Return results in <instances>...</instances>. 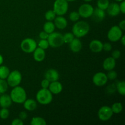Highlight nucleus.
<instances>
[{
	"label": "nucleus",
	"instance_id": "nucleus-1",
	"mask_svg": "<svg viewBox=\"0 0 125 125\" xmlns=\"http://www.w3.org/2000/svg\"><path fill=\"white\" fill-rule=\"evenodd\" d=\"M90 31V26L87 22L85 21H79L73 25L72 28V33L74 37L81 38L85 36Z\"/></svg>",
	"mask_w": 125,
	"mask_h": 125
},
{
	"label": "nucleus",
	"instance_id": "nucleus-2",
	"mask_svg": "<svg viewBox=\"0 0 125 125\" xmlns=\"http://www.w3.org/2000/svg\"><path fill=\"white\" fill-rule=\"evenodd\" d=\"M10 96L12 102L17 104H23L27 99L26 92L19 85L13 87Z\"/></svg>",
	"mask_w": 125,
	"mask_h": 125
},
{
	"label": "nucleus",
	"instance_id": "nucleus-3",
	"mask_svg": "<svg viewBox=\"0 0 125 125\" xmlns=\"http://www.w3.org/2000/svg\"><path fill=\"white\" fill-rule=\"evenodd\" d=\"M36 100L40 104H49L52 101V94L48 89L42 88L37 93Z\"/></svg>",
	"mask_w": 125,
	"mask_h": 125
},
{
	"label": "nucleus",
	"instance_id": "nucleus-4",
	"mask_svg": "<svg viewBox=\"0 0 125 125\" xmlns=\"http://www.w3.org/2000/svg\"><path fill=\"white\" fill-rule=\"evenodd\" d=\"M49 45L52 48H59L63 45V35L57 32H53L49 34L47 39Z\"/></svg>",
	"mask_w": 125,
	"mask_h": 125
},
{
	"label": "nucleus",
	"instance_id": "nucleus-5",
	"mask_svg": "<svg viewBox=\"0 0 125 125\" xmlns=\"http://www.w3.org/2000/svg\"><path fill=\"white\" fill-rule=\"evenodd\" d=\"M22 80L21 73L18 70H13L10 72L7 78V83L9 86L15 87L20 85Z\"/></svg>",
	"mask_w": 125,
	"mask_h": 125
},
{
	"label": "nucleus",
	"instance_id": "nucleus-6",
	"mask_svg": "<svg viewBox=\"0 0 125 125\" xmlns=\"http://www.w3.org/2000/svg\"><path fill=\"white\" fill-rule=\"evenodd\" d=\"M68 10V1L66 0H55L53 4V10L56 15L63 16Z\"/></svg>",
	"mask_w": 125,
	"mask_h": 125
},
{
	"label": "nucleus",
	"instance_id": "nucleus-7",
	"mask_svg": "<svg viewBox=\"0 0 125 125\" xmlns=\"http://www.w3.org/2000/svg\"><path fill=\"white\" fill-rule=\"evenodd\" d=\"M37 42L31 38H26L21 42L20 47L22 51L26 53L30 54L34 52L36 49Z\"/></svg>",
	"mask_w": 125,
	"mask_h": 125
},
{
	"label": "nucleus",
	"instance_id": "nucleus-8",
	"mask_svg": "<svg viewBox=\"0 0 125 125\" xmlns=\"http://www.w3.org/2000/svg\"><path fill=\"white\" fill-rule=\"evenodd\" d=\"M123 35V31L118 26H113L107 32V38L112 42H115L120 40Z\"/></svg>",
	"mask_w": 125,
	"mask_h": 125
},
{
	"label": "nucleus",
	"instance_id": "nucleus-9",
	"mask_svg": "<svg viewBox=\"0 0 125 125\" xmlns=\"http://www.w3.org/2000/svg\"><path fill=\"white\" fill-rule=\"evenodd\" d=\"M114 113L111 107L108 106H102L99 109L98 116L99 119L102 122H107L111 118Z\"/></svg>",
	"mask_w": 125,
	"mask_h": 125
},
{
	"label": "nucleus",
	"instance_id": "nucleus-10",
	"mask_svg": "<svg viewBox=\"0 0 125 125\" xmlns=\"http://www.w3.org/2000/svg\"><path fill=\"white\" fill-rule=\"evenodd\" d=\"M94 10V8L91 4L87 3L84 4L79 7L78 13L80 17L84 18H88L89 17H91Z\"/></svg>",
	"mask_w": 125,
	"mask_h": 125
},
{
	"label": "nucleus",
	"instance_id": "nucleus-11",
	"mask_svg": "<svg viewBox=\"0 0 125 125\" xmlns=\"http://www.w3.org/2000/svg\"><path fill=\"white\" fill-rule=\"evenodd\" d=\"M92 81L94 84L96 86L103 87L106 85V83H107L108 79H107V75L104 73L98 72L94 75Z\"/></svg>",
	"mask_w": 125,
	"mask_h": 125
},
{
	"label": "nucleus",
	"instance_id": "nucleus-12",
	"mask_svg": "<svg viewBox=\"0 0 125 125\" xmlns=\"http://www.w3.org/2000/svg\"><path fill=\"white\" fill-rule=\"evenodd\" d=\"M91 17L94 21L96 22V23H100V22L102 21L106 17L105 10L101 9L98 7L94 9V12H93Z\"/></svg>",
	"mask_w": 125,
	"mask_h": 125
},
{
	"label": "nucleus",
	"instance_id": "nucleus-13",
	"mask_svg": "<svg viewBox=\"0 0 125 125\" xmlns=\"http://www.w3.org/2000/svg\"><path fill=\"white\" fill-rule=\"evenodd\" d=\"M45 78L48 79L50 83L56 81H58L59 79V73L56 70L51 68V69L48 70L45 72Z\"/></svg>",
	"mask_w": 125,
	"mask_h": 125
},
{
	"label": "nucleus",
	"instance_id": "nucleus-14",
	"mask_svg": "<svg viewBox=\"0 0 125 125\" xmlns=\"http://www.w3.org/2000/svg\"><path fill=\"white\" fill-rule=\"evenodd\" d=\"M48 89L52 94H59L60 93L62 92V89H63V86L62 84L58 81H56L51 82L50 84V85L48 87Z\"/></svg>",
	"mask_w": 125,
	"mask_h": 125
},
{
	"label": "nucleus",
	"instance_id": "nucleus-15",
	"mask_svg": "<svg viewBox=\"0 0 125 125\" xmlns=\"http://www.w3.org/2000/svg\"><path fill=\"white\" fill-rule=\"evenodd\" d=\"M106 10H107V13H108L109 15L111 16V17H116L120 13L119 4L116 2H112V3L109 4Z\"/></svg>",
	"mask_w": 125,
	"mask_h": 125
},
{
	"label": "nucleus",
	"instance_id": "nucleus-16",
	"mask_svg": "<svg viewBox=\"0 0 125 125\" xmlns=\"http://www.w3.org/2000/svg\"><path fill=\"white\" fill-rule=\"evenodd\" d=\"M54 24L55 27L61 30L64 29L68 24L67 19L63 16L57 15V17H56V18H54Z\"/></svg>",
	"mask_w": 125,
	"mask_h": 125
},
{
	"label": "nucleus",
	"instance_id": "nucleus-17",
	"mask_svg": "<svg viewBox=\"0 0 125 125\" xmlns=\"http://www.w3.org/2000/svg\"><path fill=\"white\" fill-rule=\"evenodd\" d=\"M103 43L99 40H93L89 44V48L93 52L98 53L103 51Z\"/></svg>",
	"mask_w": 125,
	"mask_h": 125
},
{
	"label": "nucleus",
	"instance_id": "nucleus-18",
	"mask_svg": "<svg viewBox=\"0 0 125 125\" xmlns=\"http://www.w3.org/2000/svg\"><path fill=\"white\" fill-rule=\"evenodd\" d=\"M70 49L73 52H78L81 50L83 44L79 38H74L69 43Z\"/></svg>",
	"mask_w": 125,
	"mask_h": 125
},
{
	"label": "nucleus",
	"instance_id": "nucleus-19",
	"mask_svg": "<svg viewBox=\"0 0 125 125\" xmlns=\"http://www.w3.org/2000/svg\"><path fill=\"white\" fill-rule=\"evenodd\" d=\"M12 99L9 95L2 94L0 96V107L1 108H9L12 105Z\"/></svg>",
	"mask_w": 125,
	"mask_h": 125
},
{
	"label": "nucleus",
	"instance_id": "nucleus-20",
	"mask_svg": "<svg viewBox=\"0 0 125 125\" xmlns=\"http://www.w3.org/2000/svg\"><path fill=\"white\" fill-rule=\"evenodd\" d=\"M45 56H46V53L45 50L39 47H37L33 52V57L34 60L37 62H42L45 59Z\"/></svg>",
	"mask_w": 125,
	"mask_h": 125
},
{
	"label": "nucleus",
	"instance_id": "nucleus-21",
	"mask_svg": "<svg viewBox=\"0 0 125 125\" xmlns=\"http://www.w3.org/2000/svg\"><path fill=\"white\" fill-rule=\"evenodd\" d=\"M116 65L115 59L112 57H109L106 58L104 61L103 63V67L104 70L106 71H110L114 69Z\"/></svg>",
	"mask_w": 125,
	"mask_h": 125
},
{
	"label": "nucleus",
	"instance_id": "nucleus-22",
	"mask_svg": "<svg viewBox=\"0 0 125 125\" xmlns=\"http://www.w3.org/2000/svg\"><path fill=\"white\" fill-rule=\"evenodd\" d=\"M23 106L26 111H33L37 108V101L33 99H26L23 103Z\"/></svg>",
	"mask_w": 125,
	"mask_h": 125
},
{
	"label": "nucleus",
	"instance_id": "nucleus-23",
	"mask_svg": "<svg viewBox=\"0 0 125 125\" xmlns=\"http://www.w3.org/2000/svg\"><path fill=\"white\" fill-rule=\"evenodd\" d=\"M55 25L54 23L50 21H47L43 25V31L48 34L53 32L55 30Z\"/></svg>",
	"mask_w": 125,
	"mask_h": 125
},
{
	"label": "nucleus",
	"instance_id": "nucleus-24",
	"mask_svg": "<svg viewBox=\"0 0 125 125\" xmlns=\"http://www.w3.org/2000/svg\"><path fill=\"white\" fill-rule=\"evenodd\" d=\"M10 70L5 65H0V79H6L10 73Z\"/></svg>",
	"mask_w": 125,
	"mask_h": 125
},
{
	"label": "nucleus",
	"instance_id": "nucleus-25",
	"mask_svg": "<svg viewBox=\"0 0 125 125\" xmlns=\"http://www.w3.org/2000/svg\"><path fill=\"white\" fill-rule=\"evenodd\" d=\"M31 125H46V122L45 120L42 117H35L32 118L31 121Z\"/></svg>",
	"mask_w": 125,
	"mask_h": 125
},
{
	"label": "nucleus",
	"instance_id": "nucleus-26",
	"mask_svg": "<svg viewBox=\"0 0 125 125\" xmlns=\"http://www.w3.org/2000/svg\"><path fill=\"white\" fill-rule=\"evenodd\" d=\"M116 90L122 96L125 95V81H120L116 84Z\"/></svg>",
	"mask_w": 125,
	"mask_h": 125
},
{
	"label": "nucleus",
	"instance_id": "nucleus-27",
	"mask_svg": "<svg viewBox=\"0 0 125 125\" xmlns=\"http://www.w3.org/2000/svg\"><path fill=\"white\" fill-rule=\"evenodd\" d=\"M110 2L109 0H98L97 1V7L101 9L106 10L108 7Z\"/></svg>",
	"mask_w": 125,
	"mask_h": 125
},
{
	"label": "nucleus",
	"instance_id": "nucleus-28",
	"mask_svg": "<svg viewBox=\"0 0 125 125\" xmlns=\"http://www.w3.org/2000/svg\"><path fill=\"white\" fill-rule=\"evenodd\" d=\"M111 109L114 114H119L123 110V106L120 103H115L112 104Z\"/></svg>",
	"mask_w": 125,
	"mask_h": 125
},
{
	"label": "nucleus",
	"instance_id": "nucleus-29",
	"mask_svg": "<svg viewBox=\"0 0 125 125\" xmlns=\"http://www.w3.org/2000/svg\"><path fill=\"white\" fill-rule=\"evenodd\" d=\"M56 14L53 10H49L47 12H46L45 14V18L47 21H52L56 18Z\"/></svg>",
	"mask_w": 125,
	"mask_h": 125
},
{
	"label": "nucleus",
	"instance_id": "nucleus-30",
	"mask_svg": "<svg viewBox=\"0 0 125 125\" xmlns=\"http://www.w3.org/2000/svg\"><path fill=\"white\" fill-rule=\"evenodd\" d=\"M8 89V84L5 79H0V94H2L6 92Z\"/></svg>",
	"mask_w": 125,
	"mask_h": 125
},
{
	"label": "nucleus",
	"instance_id": "nucleus-31",
	"mask_svg": "<svg viewBox=\"0 0 125 125\" xmlns=\"http://www.w3.org/2000/svg\"><path fill=\"white\" fill-rule=\"evenodd\" d=\"M63 39L64 43L69 44L73 39H74V35L72 32H67L63 35Z\"/></svg>",
	"mask_w": 125,
	"mask_h": 125
},
{
	"label": "nucleus",
	"instance_id": "nucleus-32",
	"mask_svg": "<svg viewBox=\"0 0 125 125\" xmlns=\"http://www.w3.org/2000/svg\"><path fill=\"white\" fill-rule=\"evenodd\" d=\"M38 46L43 50H45L48 49L50 46L49 43L47 39H41L38 43Z\"/></svg>",
	"mask_w": 125,
	"mask_h": 125
},
{
	"label": "nucleus",
	"instance_id": "nucleus-33",
	"mask_svg": "<svg viewBox=\"0 0 125 125\" xmlns=\"http://www.w3.org/2000/svg\"><path fill=\"white\" fill-rule=\"evenodd\" d=\"M80 15H79L78 12H76V11H73L69 15V18L73 22H76L79 20V18H80Z\"/></svg>",
	"mask_w": 125,
	"mask_h": 125
},
{
	"label": "nucleus",
	"instance_id": "nucleus-34",
	"mask_svg": "<svg viewBox=\"0 0 125 125\" xmlns=\"http://www.w3.org/2000/svg\"><path fill=\"white\" fill-rule=\"evenodd\" d=\"M9 116V111L7 108H2L0 110V118L2 120L7 119Z\"/></svg>",
	"mask_w": 125,
	"mask_h": 125
},
{
	"label": "nucleus",
	"instance_id": "nucleus-35",
	"mask_svg": "<svg viewBox=\"0 0 125 125\" xmlns=\"http://www.w3.org/2000/svg\"><path fill=\"white\" fill-rule=\"evenodd\" d=\"M106 75H107V79H109V80H114V79H115L117 78L118 74H117V72L115 71L112 70L108 71V73H107Z\"/></svg>",
	"mask_w": 125,
	"mask_h": 125
},
{
	"label": "nucleus",
	"instance_id": "nucleus-36",
	"mask_svg": "<svg viewBox=\"0 0 125 125\" xmlns=\"http://www.w3.org/2000/svg\"><path fill=\"white\" fill-rule=\"evenodd\" d=\"M115 90H116V85L114 84L108 85V86L107 87V88L106 89V92L109 94H114Z\"/></svg>",
	"mask_w": 125,
	"mask_h": 125
},
{
	"label": "nucleus",
	"instance_id": "nucleus-37",
	"mask_svg": "<svg viewBox=\"0 0 125 125\" xmlns=\"http://www.w3.org/2000/svg\"><path fill=\"white\" fill-rule=\"evenodd\" d=\"M112 45H111L110 43L106 42L105 43L103 44V50L106 51V52H109V51H111L112 50Z\"/></svg>",
	"mask_w": 125,
	"mask_h": 125
},
{
	"label": "nucleus",
	"instance_id": "nucleus-38",
	"mask_svg": "<svg viewBox=\"0 0 125 125\" xmlns=\"http://www.w3.org/2000/svg\"><path fill=\"white\" fill-rule=\"evenodd\" d=\"M121 56V52L120 51L118 50H114L113 52H112V57H113L114 59H118L120 58Z\"/></svg>",
	"mask_w": 125,
	"mask_h": 125
},
{
	"label": "nucleus",
	"instance_id": "nucleus-39",
	"mask_svg": "<svg viewBox=\"0 0 125 125\" xmlns=\"http://www.w3.org/2000/svg\"><path fill=\"white\" fill-rule=\"evenodd\" d=\"M50 82L49 81L48 79H43L42 81L41 82V86L42 88H43V89H48V87L50 85Z\"/></svg>",
	"mask_w": 125,
	"mask_h": 125
},
{
	"label": "nucleus",
	"instance_id": "nucleus-40",
	"mask_svg": "<svg viewBox=\"0 0 125 125\" xmlns=\"http://www.w3.org/2000/svg\"><path fill=\"white\" fill-rule=\"evenodd\" d=\"M11 124L12 125H23L24 123H23V121L21 120L20 118H15L12 121Z\"/></svg>",
	"mask_w": 125,
	"mask_h": 125
},
{
	"label": "nucleus",
	"instance_id": "nucleus-41",
	"mask_svg": "<svg viewBox=\"0 0 125 125\" xmlns=\"http://www.w3.org/2000/svg\"><path fill=\"white\" fill-rule=\"evenodd\" d=\"M27 117H28V114L25 111H21V112H20L19 118H20L21 120H24L26 119Z\"/></svg>",
	"mask_w": 125,
	"mask_h": 125
},
{
	"label": "nucleus",
	"instance_id": "nucleus-42",
	"mask_svg": "<svg viewBox=\"0 0 125 125\" xmlns=\"http://www.w3.org/2000/svg\"><path fill=\"white\" fill-rule=\"evenodd\" d=\"M48 35L49 34L43 31H42L40 32L39 37L40 38V39H47L48 37Z\"/></svg>",
	"mask_w": 125,
	"mask_h": 125
},
{
	"label": "nucleus",
	"instance_id": "nucleus-43",
	"mask_svg": "<svg viewBox=\"0 0 125 125\" xmlns=\"http://www.w3.org/2000/svg\"><path fill=\"white\" fill-rule=\"evenodd\" d=\"M120 7V12H122V13H125V0L121 1L120 4H119Z\"/></svg>",
	"mask_w": 125,
	"mask_h": 125
},
{
	"label": "nucleus",
	"instance_id": "nucleus-44",
	"mask_svg": "<svg viewBox=\"0 0 125 125\" xmlns=\"http://www.w3.org/2000/svg\"><path fill=\"white\" fill-rule=\"evenodd\" d=\"M118 26H119V28H120L122 31H125V20H123L121 21L119 23Z\"/></svg>",
	"mask_w": 125,
	"mask_h": 125
},
{
	"label": "nucleus",
	"instance_id": "nucleus-45",
	"mask_svg": "<svg viewBox=\"0 0 125 125\" xmlns=\"http://www.w3.org/2000/svg\"><path fill=\"white\" fill-rule=\"evenodd\" d=\"M120 42H122V45H123V46H125V35H122V37H121L120 39Z\"/></svg>",
	"mask_w": 125,
	"mask_h": 125
},
{
	"label": "nucleus",
	"instance_id": "nucleus-46",
	"mask_svg": "<svg viewBox=\"0 0 125 125\" xmlns=\"http://www.w3.org/2000/svg\"><path fill=\"white\" fill-rule=\"evenodd\" d=\"M3 61H4L3 57H2V55L0 54V65H1L2 64V63H3Z\"/></svg>",
	"mask_w": 125,
	"mask_h": 125
},
{
	"label": "nucleus",
	"instance_id": "nucleus-47",
	"mask_svg": "<svg viewBox=\"0 0 125 125\" xmlns=\"http://www.w3.org/2000/svg\"><path fill=\"white\" fill-rule=\"evenodd\" d=\"M66 1H68V2H73V1H76V0H66Z\"/></svg>",
	"mask_w": 125,
	"mask_h": 125
},
{
	"label": "nucleus",
	"instance_id": "nucleus-48",
	"mask_svg": "<svg viewBox=\"0 0 125 125\" xmlns=\"http://www.w3.org/2000/svg\"><path fill=\"white\" fill-rule=\"evenodd\" d=\"M84 1H85V2H91L92 1H93V0H84Z\"/></svg>",
	"mask_w": 125,
	"mask_h": 125
},
{
	"label": "nucleus",
	"instance_id": "nucleus-49",
	"mask_svg": "<svg viewBox=\"0 0 125 125\" xmlns=\"http://www.w3.org/2000/svg\"><path fill=\"white\" fill-rule=\"evenodd\" d=\"M115 1H117V2H121V1H123V0H115Z\"/></svg>",
	"mask_w": 125,
	"mask_h": 125
}]
</instances>
